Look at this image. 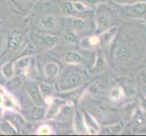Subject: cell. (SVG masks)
Listing matches in <instances>:
<instances>
[{
	"mask_svg": "<svg viewBox=\"0 0 146 136\" xmlns=\"http://www.w3.org/2000/svg\"><path fill=\"white\" fill-rule=\"evenodd\" d=\"M85 76L86 72L84 69L76 66V64H70L59 77L57 88L62 92L78 89L84 84Z\"/></svg>",
	"mask_w": 146,
	"mask_h": 136,
	"instance_id": "cell-1",
	"label": "cell"
},
{
	"mask_svg": "<svg viewBox=\"0 0 146 136\" xmlns=\"http://www.w3.org/2000/svg\"><path fill=\"white\" fill-rule=\"evenodd\" d=\"M31 37L36 39V44H34L41 47L44 50H49L54 48L59 43V37L51 36V34H32Z\"/></svg>",
	"mask_w": 146,
	"mask_h": 136,
	"instance_id": "cell-2",
	"label": "cell"
},
{
	"mask_svg": "<svg viewBox=\"0 0 146 136\" xmlns=\"http://www.w3.org/2000/svg\"><path fill=\"white\" fill-rule=\"evenodd\" d=\"M26 89L27 91L29 97L31 98L35 104L43 105V103H44V97L39 89V84L34 82H27L26 84Z\"/></svg>",
	"mask_w": 146,
	"mask_h": 136,
	"instance_id": "cell-3",
	"label": "cell"
},
{
	"mask_svg": "<svg viewBox=\"0 0 146 136\" xmlns=\"http://www.w3.org/2000/svg\"><path fill=\"white\" fill-rule=\"evenodd\" d=\"M111 22L110 17L107 12L100 7L96 11L95 15V27H96L97 32H104L107 28H109V24Z\"/></svg>",
	"mask_w": 146,
	"mask_h": 136,
	"instance_id": "cell-4",
	"label": "cell"
},
{
	"mask_svg": "<svg viewBox=\"0 0 146 136\" xmlns=\"http://www.w3.org/2000/svg\"><path fill=\"white\" fill-rule=\"evenodd\" d=\"M4 117L9 123H11L15 127H17V130L18 128L23 127L25 123H26V120L23 117V115L17 113L15 110L7 109V111H5Z\"/></svg>",
	"mask_w": 146,
	"mask_h": 136,
	"instance_id": "cell-5",
	"label": "cell"
},
{
	"mask_svg": "<svg viewBox=\"0 0 146 136\" xmlns=\"http://www.w3.org/2000/svg\"><path fill=\"white\" fill-rule=\"evenodd\" d=\"M44 74L46 81H54L59 74V65L54 61L47 63L44 66Z\"/></svg>",
	"mask_w": 146,
	"mask_h": 136,
	"instance_id": "cell-6",
	"label": "cell"
},
{
	"mask_svg": "<svg viewBox=\"0 0 146 136\" xmlns=\"http://www.w3.org/2000/svg\"><path fill=\"white\" fill-rule=\"evenodd\" d=\"M23 34L18 31V30H14V31L10 34V37L8 40L7 48L9 50H13V51H17L20 47H21L23 43Z\"/></svg>",
	"mask_w": 146,
	"mask_h": 136,
	"instance_id": "cell-7",
	"label": "cell"
},
{
	"mask_svg": "<svg viewBox=\"0 0 146 136\" xmlns=\"http://www.w3.org/2000/svg\"><path fill=\"white\" fill-rule=\"evenodd\" d=\"M66 22L68 24V26L73 30L74 32L77 33V32H82L86 28V21L80 17H67L66 18Z\"/></svg>",
	"mask_w": 146,
	"mask_h": 136,
	"instance_id": "cell-8",
	"label": "cell"
},
{
	"mask_svg": "<svg viewBox=\"0 0 146 136\" xmlns=\"http://www.w3.org/2000/svg\"><path fill=\"white\" fill-rule=\"evenodd\" d=\"M83 117H84L85 126H86L87 133H89L90 134H96L97 133L100 132L101 129L99 124L91 114H89L87 113H84Z\"/></svg>",
	"mask_w": 146,
	"mask_h": 136,
	"instance_id": "cell-9",
	"label": "cell"
},
{
	"mask_svg": "<svg viewBox=\"0 0 146 136\" xmlns=\"http://www.w3.org/2000/svg\"><path fill=\"white\" fill-rule=\"evenodd\" d=\"M39 89H40V92H41L43 97H44V103L49 104L52 102V100L54 99L53 96H54V87L52 84L44 82V83L39 84Z\"/></svg>",
	"mask_w": 146,
	"mask_h": 136,
	"instance_id": "cell-10",
	"label": "cell"
},
{
	"mask_svg": "<svg viewBox=\"0 0 146 136\" xmlns=\"http://www.w3.org/2000/svg\"><path fill=\"white\" fill-rule=\"evenodd\" d=\"M65 103H66V102H65L64 99L54 98L52 100V102L49 103L50 107H49V110L46 112V119H51L53 117H55V115H56L57 113L59 112L60 108H61Z\"/></svg>",
	"mask_w": 146,
	"mask_h": 136,
	"instance_id": "cell-11",
	"label": "cell"
},
{
	"mask_svg": "<svg viewBox=\"0 0 146 136\" xmlns=\"http://www.w3.org/2000/svg\"><path fill=\"white\" fill-rule=\"evenodd\" d=\"M74 128L77 133H84L87 132L86 126H85L84 117L81 113L76 112L74 115Z\"/></svg>",
	"mask_w": 146,
	"mask_h": 136,
	"instance_id": "cell-12",
	"label": "cell"
},
{
	"mask_svg": "<svg viewBox=\"0 0 146 136\" xmlns=\"http://www.w3.org/2000/svg\"><path fill=\"white\" fill-rule=\"evenodd\" d=\"M39 24L40 27L44 30H54L57 27L56 19H55L54 16H50V15L43 17L40 19Z\"/></svg>",
	"mask_w": 146,
	"mask_h": 136,
	"instance_id": "cell-13",
	"label": "cell"
},
{
	"mask_svg": "<svg viewBox=\"0 0 146 136\" xmlns=\"http://www.w3.org/2000/svg\"><path fill=\"white\" fill-rule=\"evenodd\" d=\"M30 117L35 121H40L44 118H46V110L44 109L42 105H36L33 106L30 110Z\"/></svg>",
	"mask_w": 146,
	"mask_h": 136,
	"instance_id": "cell-14",
	"label": "cell"
},
{
	"mask_svg": "<svg viewBox=\"0 0 146 136\" xmlns=\"http://www.w3.org/2000/svg\"><path fill=\"white\" fill-rule=\"evenodd\" d=\"M64 61L68 64H80L83 61L82 55L76 51H68L64 56Z\"/></svg>",
	"mask_w": 146,
	"mask_h": 136,
	"instance_id": "cell-15",
	"label": "cell"
},
{
	"mask_svg": "<svg viewBox=\"0 0 146 136\" xmlns=\"http://www.w3.org/2000/svg\"><path fill=\"white\" fill-rule=\"evenodd\" d=\"M117 30H118L117 27H112L107 28L105 31H104L102 34V36H101V38H100L101 43H103L104 44H110V42L112 41L113 36L116 34Z\"/></svg>",
	"mask_w": 146,
	"mask_h": 136,
	"instance_id": "cell-16",
	"label": "cell"
},
{
	"mask_svg": "<svg viewBox=\"0 0 146 136\" xmlns=\"http://www.w3.org/2000/svg\"><path fill=\"white\" fill-rule=\"evenodd\" d=\"M0 131L2 133L7 135H15L18 133V130L17 127H15L11 123H9L7 120L2 121L0 123Z\"/></svg>",
	"mask_w": 146,
	"mask_h": 136,
	"instance_id": "cell-17",
	"label": "cell"
},
{
	"mask_svg": "<svg viewBox=\"0 0 146 136\" xmlns=\"http://www.w3.org/2000/svg\"><path fill=\"white\" fill-rule=\"evenodd\" d=\"M1 73L3 74V76L5 79H9L11 78L12 76L15 75V68H14V60L13 61H10V62H7L6 64H4L1 68Z\"/></svg>",
	"mask_w": 146,
	"mask_h": 136,
	"instance_id": "cell-18",
	"label": "cell"
},
{
	"mask_svg": "<svg viewBox=\"0 0 146 136\" xmlns=\"http://www.w3.org/2000/svg\"><path fill=\"white\" fill-rule=\"evenodd\" d=\"M21 85H22V78H21V76L15 74L14 76H12L11 78L7 79V90H8V91L17 90V89L21 87Z\"/></svg>",
	"mask_w": 146,
	"mask_h": 136,
	"instance_id": "cell-19",
	"label": "cell"
},
{
	"mask_svg": "<svg viewBox=\"0 0 146 136\" xmlns=\"http://www.w3.org/2000/svg\"><path fill=\"white\" fill-rule=\"evenodd\" d=\"M64 40L68 44H79V38L77 36V34L75 32H74L73 30H69V31L65 32L64 34Z\"/></svg>",
	"mask_w": 146,
	"mask_h": 136,
	"instance_id": "cell-20",
	"label": "cell"
},
{
	"mask_svg": "<svg viewBox=\"0 0 146 136\" xmlns=\"http://www.w3.org/2000/svg\"><path fill=\"white\" fill-rule=\"evenodd\" d=\"M36 45L34 44V43L30 40V41L28 42V44L26 45V47L24 48V50L22 51V53L20 54V55L17 57H24V56H30L32 54H34L35 52H36Z\"/></svg>",
	"mask_w": 146,
	"mask_h": 136,
	"instance_id": "cell-21",
	"label": "cell"
},
{
	"mask_svg": "<svg viewBox=\"0 0 146 136\" xmlns=\"http://www.w3.org/2000/svg\"><path fill=\"white\" fill-rule=\"evenodd\" d=\"M61 11L64 14V15H67V16L71 17L74 15V13L75 12V10L73 7V4L71 2H63L61 4Z\"/></svg>",
	"mask_w": 146,
	"mask_h": 136,
	"instance_id": "cell-22",
	"label": "cell"
},
{
	"mask_svg": "<svg viewBox=\"0 0 146 136\" xmlns=\"http://www.w3.org/2000/svg\"><path fill=\"white\" fill-rule=\"evenodd\" d=\"M132 11L136 15H143L146 12V3H136L131 7Z\"/></svg>",
	"mask_w": 146,
	"mask_h": 136,
	"instance_id": "cell-23",
	"label": "cell"
},
{
	"mask_svg": "<svg viewBox=\"0 0 146 136\" xmlns=\"http://www.w3.org/2000/svg\"><path fill=\"white\" fill-rule=\"evenodd\" d=\"M123 96V92L122 88L120 87H114L111 90L110 92V98L113 101H118Z\"/></svg>",
	"mask_w": 146,
	"mask_h": 136,
	"instance_id": "cell-24",
	"label": "cell"
},
{
	"mask_svg": "<svg viewBox=\"0 0 146 136\" xmlns=\"http://www.w3.org/2000/svg\"><path fill=\"white\" fill-rule=\"evenodd\" d=\"M122 130V126L120 124L117 125H112V126H108V127H105L103 130V133L104 134H115V133H118L121 132Z\"/></svg>",
	"mask_w": 146,
	"mask_h": 136,
	"instance_id": "cell-25",
	"label": "cell"
},
{
	"mask_svg": "<svg viewBox=\"0 0 146 136\" xmlns=\"http://www.w3.org/2000/svg\"><path fill=\"white\" fill-rule=\"evenodd\" d=\"M73 7L75 10V12H80V13H82V12H84V11H86V10L88 9L87 6L85 4L82 3V2H78V1H75V2H73Z\"/></svg>",
	"mask_w": 146,
	"mask_h": 136,
	"instance_id": "cell-26",
	"label": "cell"
},
{
	"mask_svg": "<svg viewBox=\"0 0 146 136\" xmlns=\"http://www.w3.org/2000/svg\"><path fill=\"white\" fill-rule=\"evenodd\" d=\"M51 133H52V129L46 124L41 125L37 130V134H40V135H48Z\"/></svg>",
	"mask_w": 146,
	"mask_h": 136,
	"instance_id": "cell-27",
	"label": "cell"
},
{
	"mask_svg": "<svg viewBox=\"0 0 146 136\" xmlns=\"http://www.w3.org/2000/svg\"><path fill=\"white\" fill-rule=\"evenodd\" d=\"M130 55H131V53H130V51H129L127 48L122 47V48L119 49V51H118V56H119L120 59L126 60V59H128L130 57Z\"/></svg>",
	"mask_w": 146,
	"mask_h": 136,
	"instance_id": "cell-28",
	"label": "cell"
},
{
	"mask_svg": "<svg viewBox=\"0 0 146 136\" xmlns=\"http://www.w3.org/2000/svg\"><path fill=\"white\" fill-rule=\"evenodd\" d=\"M88 40V43L89 44L91 45V47L93 48L94 46H96L99 44H101V40L100 37H98L97 36H89L87 37Z\"/></svg>",
	"mask_w": 146,
	"mask_h": 136,
	"instance_id": "cell-29",
	"label": "cell"
},
{
	"mask_svg": "<svg viewBox=\"0 0 146 136\" xmlns=\"http://www.w3.org/2000/svg\"><path fill=\"white\" fill-rule=\"evenodd\" d=\"M104 66V61L101 58V56H99L97 58V61H96V64L94 65V67H95V69H98V68H102Z\"/></svg>",
	"mask_w": 146,
	"mask_h": 136,
	"instance_id": "cell-30",
	"label": "cell"
},
{
	"mask_svg": "<svg viewBox=\"0 0 146 136\" xmlns=\"http://www.w3.org/2000/svg\"><path fill=\"white\" fill-rule=\"evenodd\" d=\"M84 1L86 4H90V5H94L99 2V0H84Z\"/></svg>",
	"mask_w": 146,
	"mask_h": 136,
	"instance_id": "cell-31",
	"label": "cell"
},
{
	"mask_svg": "<svg viewBox=\"0 0 146 136\" xmlns=\"http://www.w3.org/2000/svg\"><path fill=\"white\" fill-rule=\"evenodd\" d=\"M114 1L118 4H127L131 2V0H114Z\"/></svg>",
	"mask_w": 146,
	"mask_h": 136,
	"instance_id": "cell-32",
	"label": "cell"
},
{
	"mask_svg": "<svg viewBox=\"0 0 146 136\" xmlns=\"http://www.w3.org/2000/svg\"><path fill=\"white\" fill-rule=\"evenodd\" d=\"M3 103H4V95L3 94L0 93V105H3Z\"/></svg>",
	"mask_w": 146,
	"mask_h": 136,
	"instance_id": "cell-33",
	"label": "cell"
},
{
	"mask_svg": "<svg viewBox=\"0 0 146 136\" xmlns=\"http://www.w3.org/2000/svg\"><path fill=\"white\" fill-rule=\"evenodd\" d=\"M21 1H23L24 3H27V4H29V3H33V2H35L36 0H21Z\"/></svg>",
	"mask_w": 146,
	"mask_h": 136,
	"instance_id": "cell-34",
	"label": "cell"
},
{
	"mask_svg": "<svg viewBox=\"0 0 146 136\" xmlns=\"http://www.w3.org/2000/svg\"><path fill=\"white\" fill-rule=\"evenodd\" d=\"M4 78V76H3V74H2V73H1V70H0V81H2V79Z\"/></svg>",
	"mask_w": 146,
	"mask_h": 136,
	"instance_id": "cell-35",
	"label": "cell"
},
{
	"mask_svg": "<svg viewBox=\"0 0 146 136\" xmlns=\"http://www.w3.org/2000/svg\"><path fill=\"white\" fill-rule=\"evenodd\" d=\"M1 26H2V22H1V19H0V27H1Z\"/></svg>",
	"mask_w": 146,
	"mask_h": 136,
	"instance_id": "cell-36",
	"label": "cell"
}]
</instances>
